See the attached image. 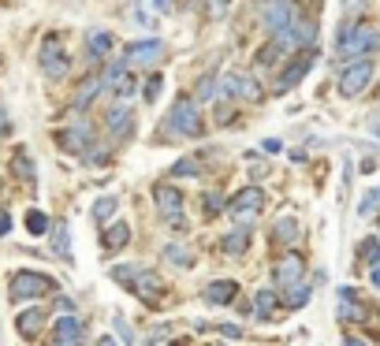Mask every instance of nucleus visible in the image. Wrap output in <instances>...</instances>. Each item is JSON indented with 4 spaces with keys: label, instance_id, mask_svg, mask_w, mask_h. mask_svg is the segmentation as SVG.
Here are the masks:
<instances>
[{
    "label": "nucleus",
    "instance_id": "nucleus-31",
    "mask_svg": "<svg viewBox=\"0 0 380 346\" xmlns=\"http://www.w3.org/2000/svg\"><path fill=\"white\" fill-rule=\"evenodd\" d=\"M202 209H205V216H220V209H224V194H220V190L205 194L202 197Z\"/></svg>",
    "mask_w": 380,
    "mask_h": 346
},
{
    "label": "nucleus",
    "instance_id": "nucleus-39",
    "mask_svg": "<svg viewBox=\"0 0 380 346\" xmlns=\"http://www.w3.org/2000/svg\"><path fill=\"white\" fill-rule=\"evenodd\" d=\"M135 19H138L142 26H157V19L149 16V11H135Z\"/></svg>",
    "mask_w": 380,
    "mask_h": 346
},
{
    "label": "nucleus",
    "instance_id": "nucleus-6",
    "mask_svg": "<svg viewBox=\"0 0 380 346\" xmlns=\"http://www.w3.org/2000/svg\"><path fill=\"white\" fill-rule=\"evenodd\" d=\"M37 63H42V71H45V78L49 82H60L63 75L71 71V60H68V52H63V45H60V37H45L42 42V52H37Z\"/></svg>",
    "mask_w": 380,
    "mask_h": 346
},
{
    "label": "nucleus",
    "instance_id": "nucleus-25",
    "mask_svg": "<svg viewBox=\"0 0 380 346\" xmlns=\"http://www.w3.org/2000/svg\"><path fill=\"white\" fill-rule=\"evenodd\" d=\"M246 242H250V231L246 228H239V231H231V235H224V254H243L246 249Z\"/></svg>",
    "mask_w": 380,
    "mask_h": 346
},
{
    "label": "nucleus",
    "instance_id": "nucleus-22",
    "mask_svg": "<svg viewBox=\"0 0 380 346\" xmlns=\"http://www.w3.org/2000/svg\"><path fill=\"white\" fill-rule=\"evenodd\" d=\"M239 97L250 101V104H257L261 97H265V89H261V82H257L254 75H239Z\"/></svg>",
    "mask_w": 380,
    "mask_h": 346
},
{
    "label": "nucleus",
    "instance_id": "nucleus-43",
    "mask_svg": "<svg viewBox=\"0 0 380 346\" xmlns=\"http://www.w3.org/2000/svg\"><path fill=\"white\" fill-rule=\"evenodd\" d=\"M343 346H365V342H362V339H355V335H347V339H343Z\"/></svg>",
    "mask_w": 380,
    "mask_h": 346
},
{
    "label": "nucleus",
    "instance_id": "nucleus-40",
    "mask_svg": "<svg viewBox=\"0 0 380 346\" xmlns=\"http://www.w3.org/2000/svg\"><path fill=\"white\" fill-rule=\"evenodd\" d=\"M8 231H11V216H8L4 209H0V235H8Z\"/></svg>",
    "mask_w": 380,
    "mask_h": 346
},
{
    "label": "nucleus",
    "instance_id": "nucleus-45",
    "mask_svg": "<svg viewBox=\"0 0 380 346\" xmlns=\"http://www.w3.org/2000/svg\"><path fill=\"white\" fill-rule=\"evenodd\" d=\"M97 346H120V342H116V339H109V335H104V339H97Z\"/></svg>",
    "mask_w": 380,
    "mask_h": 346
},
{
    "label": "nucleus",
    "instance_id": "nucleus-19",
    "mask_svg": "<svg viewBox=\"0 0 380 346\" xmlns=\"http://www.w3.org/2000/svg\"><path fill=\"white\" fill-rule=\"evenodd\" d=\"M272 238H276V242H283V246L298 242V220H295V216L276 220V228H272Z\"/></svg>",
    "mask_w": 380,
    "mask_h": 346
},
{
    "label": "nucleus",
    "instance_id": "nucleus-32",
    "mask_svg": "<svg viewBox=\"0 0 380 346\" xmlns=\"http://www.w3.org/2000/svg\"><path fill=\"white\" fill-rule=\"evenodd\" d=\"M376 205H380V186H373V190L358 202V216H373V209H376Z\"/></svg>",
    "mask_w": 380,
    "mask_h": 346
},
{
    "label": "nucleus",
    "instance_id": "nucleus-46",
    "mask_svg": "<svg viewBox=\"0 0 380 346\" xmlns=\"http://www.w3.org/2000/svg\"><path fill=\"white\" fill-rule=\"evenodd\" d=\"M172 346H183V342H172Z\"/></svg>",
    "mask_w": 380,
    "mask_h": 346
},
{
    "label": "nucleus",
    "instance_id": "nucleus-13",
    "mask_svg": "<svg viewBox=\"0 0 380 346\" xmlns=\"http://www.w3.org/2000/svg\"><path fill=\"white\" fill-rule=\"evenodd\" d=\"M49 346H82V324H78V316H60L56 328H52V342Z\"/></svg>",
    "mask_w": 380,
    "mask_h": 346
},
{
    "label": "nucleus",
    "instance_id": "nucleus-15",
    "mask_svg": "<svg viewBox=\"0 0 380 346\" xmlns=\"http://www.w3.org/2000/svg\"><path fill=\"white\" fill-rule=\"evenodd\" d=\"M265 26H269V34H280L291 26V4L287 0H269V8H265Z\"/></svg>",
    "mask_w": 380,
    "mask_h": 346
},
{
    "label": "nucleus",
    "instance_id": "nucleus-36",
    "mask_svg": "<svg viewBox=\"0 0 380 346\" xmlns=\"http://www.w3.org/2000/svg\"><path fill=\"white\" fill-rule=\"evenodd\" d=\"M198 97H202V101H213V97H216V78H213V75H205L202 82H198Z\"/></svg>",
    "mask_w": 380,
    "mask_h": 346
},
{
    "label": "nucleus",
    "instance_id": "nucleus-7",
    "mask_svg": "<svg viewBox=\"0 0 380 346\" xmlns=\"http://www.w3.org/2000/svg\"><path fill=\"white\" fill-rule=\"evenodd\" d=\"M313 60H317V52L313 49H302L298 52V56L287 63V68L280 71V78H276V93H291L298 82H302V78L309 75V68H313Z\"/></svg>",
    "mask_w": 380,
    "mask_h": 346
},
{
    "label": "nucleus",
    "instance_id": "nucleus-5",
    "mask_svg": "<svg viewBox=\"0 0 380 346\" xmlns=\"http://www.w3.org/2000/svg\"><path fill=\"white\" fill-rule=\"evenodd\" d=\"M168 123H172V130H179V135L187 138H198L202 135V112H198V101L194 97H179L172 104V112H168Z\"/></svg>",
    "mask_w": 380,
    "mask_h": 346
},
{
    "label": "nucleus",
    "instance_id": "nucleus-21",
    "mask_svg": "<svg viewBox=\"0 0 380 346\" xmlns=\"http://www.w3.org/2000/svg\"><path fill=\"white\" fill-rule=\"evenodd\" d=\"M130 242V228L127 223H112L109 231H104V249H123Z\"/></svg>",
    "mask_w": 380,
    "mask_h": 346
},
{
    "label": "nucleus",
    "instance_id": "nucleus-20",
    "mask_svg": "<svg viewBox=\"0 0 380 346\" xmlns=\"http://www.w3.org/2000/svg\"><path fill=\"white\" fill-rule=\"evenodd\" d=\"M11 175L23 179V183L34 179V161L26 156V149H16V153H11Z\"/></svg>",
    "mask_w": 380,
    "mask_h": 346
},
{
    "label": "nucleus",
    "instance_id": "nucleus-35",
    "mask_svg": "<svg viewBox=\"0 0 380 346\" xmlns=\"http://www.w3.org/2000/svg\"><path fill=\"white\" fill-rule=\"evenodd\" d=\"M52 238H56V242H52V249H56L60 257H71V246H68V228H63V223L56 228V235H52Z\"/></svg>",
    "mask_w": 380,
    "mask_h": 346
},
{
    "label": "nucleus",
    "instance_id": "nucleus-1",
    "mask_svg": "<svg viewBox=\"0 0 380 346\" xmlns=\"http://www.w3.org/2000/svg\"><path fill=\"white\" fill-rule=\"evenodd\" d=\"M339 56H350V60H358V56H369V52L380 49V26L373 23H343L339 26Z\"/></svg>",
    "mask_w": 380,
    "mask_h": 346
},
{
    "label": "nucleus",
    "instance_id": "nucleus-2",
    "mask_svg": "<svg viewBox=\"0 0 380 346\" xmlns=\"http://www.w3.org/2000/svg\"><path fill=\"white\" fill-rule=\"evenodd\" d=\"M112 279L127 283L142 302H161V298H164V279L157 276V272H142V268H135V264H116V268H112Z\"/></svg>",
    "mask_w": 380,
    "mask_h": 346
},
{
    "label": "nucleus",
    "instance_id": "nucleus-42",
    "mask_svg": "<svg viewBox=\"0 0 380 346\" xmlns=\"http://www.w3.org/2000/svg\"><path fill=\"white\" fill-rule=\"evenodd\" d=\"M369 279H373V287H380V264H373V268H369Z\"/></svg>",
    "mask_w": 380,
    "mask_h": 346
},
{
    "label": "nucleus",
    "instance_id": "nucleus-16",
    "mask_svg": "<svg viewBox=\"0 0 380 346\" xmlns=\"http://www.w3.org/2000/svg\"><path fill=\"white\" fill-rule=\"evenodd\" d=\"M235 298H239V283H235V279H216V283L205 287V302L209 305H231Z\"/></svg>",
    "mask_w": 380,
    "mask_h": 346
},
{
    "label": "nucleus",
    "instance_id": "nucleus-23",
    "mask_svg": "<svg viewBox=\"0 0 380 346\" xmlns=\"http://www.w3.org/2000/svg\"><path fill=\"white\" fill-rule=\"evenodd\" d=\"M164 261L179 264V268H190V264H194V254H190L183 242H168V246H164Z\"/></svg>",
    "mask_w": 380,
    "mask_h": 346
},
{
    "label": "nucleus",
    "instance_id": "nucleus-28",
    "mask_svg": "<svg viewBox=\"0 0 380 346\" xmlns=\"http://www.w3.org/2000/svg\"><path fill=\"white\" fill-rule=\"evenodd\" d=\"M254 302H257V305H254V316H257V321H269V316H272V305H276V295H272V290H261Z\"/></svg>",
    "mask_w": 380,
    "mask_h": 346
},
{
    "label": "nucleus",
    "instance_id": "nucleus-18",
    "mask_svg": "<svg viewBox=\"0 0 380 346\" xmlns=\"http://www.w3.org/2000/svg\"><path fill=\"white\" fill-rule=\"evenodd\" d=\"M16 328H19V335L34 339L37 331L45 328V313H42V309H23V313L16 316Z\"/></svg>",
    "mask_w": 380,
    "mask_h": 346
},
{
    "label": "nucleus",
    "instance_id": "nucleus-12",
    "mask_svg": "<svg viewBox=\"0 0 380 346\" xmlns=\"http://www.w3.org/2000/svg\"><path fill=\"white\" fill-rule=\"evenodd\" d=\"M302 272H306V261L298 257V254H287V257H280V264H276V287H298L302 283Z\"/></svg>",
    "mask_w": 380,
    "mask_h": 346
},
{
    "label": "nucleus",
    "instance_id": "nucleus-24",
    "mask_svg": "<svg viewBox=\"0 0 380 346\" xmlns=\"http://www.w3.org/2000/svg\"><path fill=\"white\" fill-rule=\"evenodd\" d=\"M172 175H176V179L202 175V161H198V156H183V161H176V164H172Z\"/></svg>",
    "mask_w": 380,
    "mask_h": 346
},
{
    "label": "nucleus",
    "instance_id": "nucleus-10",
    "mask_svg": "<svg viewBox=\"0 0 380 346\" xmlns=\"http://www.w3.org/2000/svg\"><path fill=\"white\" fill-rule=\"evenodd\" d=\"M164 56V42L161 37H146V42H130L127 52H123V60L127 63H157Z\"/></svg>",
    "mask_w": 380,
    "mask_h": 346
},
{
    "label": "nucleus",
    "instance_id": "nucleus-34",
    "mask_svg": "<svg viewBox=\"0 0 380 346\" xmlns=\"http://www.w3.org/2000/svg\"><path fill=\"white\" fill-rule=\"evenodd\" d=\"M306 298H309V287H306V283H298V287L287 290V305H291V309H302Z\"/></svg>",
    "mask_w": 380,
    "mask_h": 346
},
{
    "label": "nucleus",
    "instance_id": "nucleus-9",
    "mask_svg": "<svg viewBox=\"0 0 380 346\" xmlns=\"http://www.w3.org/2000/svg\"><path fill=\"white\" fill-rule=\"evenodd\" d=\"M90 142H94V130H90L86 123L56 130V145L63 153H90Z\"/></svg>",
    "mask_w": 380,
    "mask_h": 346
},
{
    "label": "nucleus",
    "instance_id": "nucleus-14",
    "mask_svg": "<svg viewBox=\"0 0 380 346\" xmlns=\"http://www.w3.org/2000/svg\"><path fill=\"white\" fill-rule=\"evenodd\" d=\"M104 123H109L112 138H127L130 130H135V116H130L127 104H116V109H109V116H104Z\"/></svg>",
    "mask_w": 380,
    "mask_h": 346
},
{
    "label": "nucleus",
    "instance_id": "nucleus-11",
    "mask_svg": "<svg viewBox=\"0 0 380 346\" xmlns=\"http://www.w3.org/2000/svg\"><path fill=\"white\" fill-rule=\"evenodd\" d=\"M153 202H157V212H161L164 220H179V212H183V194L176 190V186H153Z\"/></svg>",
    "mask_w": 380,
    "mask_h": 346
},
{
    "label": "nucleus",
    "instance_id": "nucleus-41",
    "mask_svg": "<svg viewBox=\"0 0 380 346\" xmlns=\"http://www.w3.org/2000/svg\"><path fill=\"white\" fill-rule=\"evenodd\" d=\"M149 4H153L157 11H172V0H149Z\"/></svg>",
    "mask_w": 380,
    "mask_h": 346
},
{
    "label": "nucleus",
    "instance_id": "nucleus-17",
    "mask_svg": "<svg viewBox=\"0 0 380 346\" xmlns=\"http://www.w3.org/2000/svg\"><path fill=\"white\" fill-rule=\"evenodd\" d=\"M112 34L109 30H90L86 34V52H90V63H97L101 56H109V52H112Z\"/></svg>",
    "mask_w": 380,
    "mask_h": 346
},
{
    "label": "nucleus",
    "instance_id": "nucleus-37",
    "mask_svg": "<svg viewBox=\"0 0 380 346\" xmlns=\"http://www.w3.org/2000/svg\"><path fill=\"white\" fill-rule=\"evenodd\" d=\"M362 8H365V0H343V11H347V16H358Z\"/></svg>",
    "mask_w": 380,
    "mask_h": 346
},
{
    "label": "nucleus",
    "instance_id": "nucleus-38",
    "mask_svg": "<svg viewBox=\"0 0 380 346\" xmlns=\"http://www.w3.org/2000/svg\"><path fill=\"white\" fill-rule=\"evenodd\" d=\"M220 331H224L228 339H239V335H243V328H239V324H224V328H220Z\"/></svg>",
    "mask_w": 380,
    "mask_h": 346
},
{
    "label": "nucleus",
    "instance_id": "nucleus-8",
    "mask_svg": "<svg viewBox=\"0 0 380 346\" xmlns=\"http://www.w3.org/2000/svg\"><path fill=\"white\" fill-rule=\"evenodd\" d=\"M265 202H269V197H265V190H261V186H243V190L231 197V216H235V220H239V216L250 220V216H257V212L265 209Z\"/></svg>",
    "mask_w": 380,
    "mask_h": 346
},
{
    "label": "nucleus",
    "instance_id": "nucleus-44",
    "mask_svg": "<svg viewBox=\"0 0 380 346\" xmlns=\"http://www.w3.org/2000/svg\"><path fill=\"white\" fill-rule=\"evenodd\" d=\"M8 130V116H4V109H0V135Z\"/></svg>",
    "mask_w": 380,
    "mask_h": 346
},
{
    "label": "nucleus",
    "instance_id": "nucleus-3",
    "mask_svg": "<svg viewBox=\"0 0 380 346\" xmlns=\"http://www.w3.org/2000/svg\"><path fill=\"white\" fill-rule=\"evenodd\" d=\"M52 290H56L52 276H45V272H16L11 276L8 295H11V302H37L42 295H52Z\"/></svg>",
    "mask_w": 380,
    "mask_h": 346
},
{
    "label": "nucleus",
    "instance_id": "nucleus-33",
    "mask_svg": "<svg viewBox=\"0 0 380 346\" xmlns=\"http://www.w3.org/2000/svg\"><path fill=\"white\" fill-rule=\"evenodd\" d=\"M161 86H164V78H161V75H149L146 82H142V97H146V101H157V97H161Z\"/></svg>",
    "mask_w": 380,
    "mask_h": 346
},
{
    "label": "nucleus",
    "instance_id": "nucleus-29",
    "mask_svg": "<svg viewBox=\"0 0 380 346\" xmlns=\"http://www.w3.org/2000/svg\"><path fill=\"white\" fill-rule=\"evenodd\" d=\"M97 89H101V78H90V82H82V86H78V97H75V104H78V109H86V104H94Z\"/></svg>",
    "mask_w": 380,
    "mask_h": 346
},
{
    "label": "nucleus",
    "instance_id": "nucleus-4",
    "mask_svg": "<svg viewBox=\"0 0 380 346\" xmlns=\"http://www.w3.org/2000/svg\"><path fill=\"white\" fill-rule=\"evenodd\" d=\"M373 71H376V63L369 56L350 60L343 68V75H339V97H358V93H365V86L373 82Z\"/></svg>",
    "mask_w": 380,
    "mask_h": 346
},
{
    "label": "nucleus",
    "instance_id": "nucleus-30",
    "mask_svg": "<svg viewBox=\"0 0 380 346\" xmlns=\"http://www.w3.org/2000/svg\"><path fill=\"white\" fill-rule=\"evenodd\" d=\"M26 231H30V235H45V231H49V220H45L42 209H30V212H26Z\"/></svg>",
    "mask_w": 380,
    "mask_h": 346
},
{
    "label": "nucleus",
    "instance_id": "nucleus-27",
    "mask_svg": "<svg viewBox=\"0 0 380 346\" xmlns=\"http://www.w3.org/2000/svg\"><path fill=\"white\" fill-rule=\"evenodd\" d=\"M116 209H120V197H101V202H97L94 209H90V212H94V220H97V223H109Z\"/></svg>",
    "mask_w": 380,
    "mask_h": 346
},
{
    "label": "nucleus",
    "instance_id": "nucleus-26",
    "mask_svg": "<svg viewBox=\"0 0 380 346\" xmlns=\"http://www.w3.org/2000/svg\"><path fill=\"white\" fill-rule=\"evenodd\" d=\"M283 52H287V49L280 45V37H272V42L257 52V63H261V68H272V63H276V60L283 56Z\"/></svg>",
    "mask_w": 380,
    "mask_h": 346
}]
</instances>
